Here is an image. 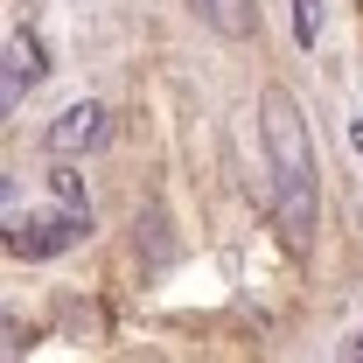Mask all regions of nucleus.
Returning <instances> with one entry per match:
<instances>
[{"instance_id":"f257e3e1","label":"nucleus","mask_w":363,"mask_h":363,"mask_svg":"<svg viewBox=\"0 0 363 363\" xmlns=\"http://www.w3.org/2000/svg\"><path fill=\"white\" fill-rule=\"evenodd\" d=\"M259 126H266V154H272V196H279V224L301 245L315 224V147H308V119L286 91L259 98Z\"/></svg>"},{"instance_id":"f03ea898","label":"nucleus","mask_w":363,"mask_h":363,"mask_svg":"<svg viewBox=\"0 0 363 363\" xmlns=\"http://www.w3.org/2000/svg\"><path fill=\"white\" fill-rule=\"evenodd\" d=\"M91 230V210L84 203H70V210H49V217H7V252L14 259H56V252H70L77 238Z\"/></svg>"},{"instance_id":"7ed1b4c3","label":"nucleus","mask_w":363,"mask_h":363,"mask_svg":"<svg viewBox=\"0 0 363 363\" xmlns=\"http://www.w3.org/2000/svg\"><path fill=\"white\" fill-rule=\"evenodd\" d=\"M98 140H105V105H91V98H84V105H70V112L49 126V154L77 161V154H91Z\"/></svg>"},{"instance_id":"20e7f679","label":"nucleus","mask_w":363,"mask_h":363,"mask_svg":"<svg viewBox=\"0 0 363 363\" xmlns=\"http://www.w3.org/2000/svg\"><path fill=\"white\" fill-rule=\"evenodd\" d=\"M189 7H196L217 35H230V43H238V35H252V0H189Z\"/></svg>"},{"instance_id":"39448f33","label":"nucleus","mask_w":363,"mask_h":363,"mask_svg":"<svg viewBox=\"0 0 363 363\" xmlns=\"http://www.w3.org/2000/svg\"><path fill=\"white\" fill-rule=\"evenodd\" d=\"M35 77H43V49L28 35H14L7 43V105H21V84H35Z\"/></svg>"},{"instance_id":"423d86ee","label":"nucleus","mask_w":363,"mask_h":363,"mask_svg":"<svg viewBox=\"0 0 363 363\" xmlns=\"http://www.w3.org/2000/svg\"><path fill=\"white\" fill-rule=\"evenodd\" d=\"M321 35V0H294V43L308 49Z\"/></svg>"},{"instance_id":"0eeeda50","label":"nucleus","mask_w":363,"mask_h":363,"mask_svg":"<svg viewBox=\"0 0 363 363\" xmlns=\"http://www.w3.org/2000/svg\"><path fill=\"white\" fill-rule=\"evenodd\" d=\"M49 189H56L63 203H84V189H77V175H70V168H56V175H49Z\"/></svg>"},{"instance_id":"6e6552de","label":"nucleus","mask_w":363,"mask_h":363,"mask_svg":"<svg viewBox=\"0 0 363 363\" xmlns=\"http://www.w3.org/2000/svg\"><path fill=\"white\" fill-rule=\"evenodd\" d=\"M28 342H35V335H28V328H21V321L7 315V342H0V350H7V357H21V350H28Z\"/></svg>"},{"instance_id":"1a4fd4ad","label":"nucleus","mask_w":363,"mask_h":363,"mask_svg":"<svg viewBox=\"0 0 363 363\" xmlns=\"http://www.w3.org/2000/svg\"><path fill=\"white\" fill-rule=\"evenodd\" d=\"M350 147H357V154H363V119H357V126H350Z\"/></svg>"},{"instance_id":"9d476101","label":"nucleus","mask_w":363,"mask_h":363,"mask_svg":"<svg viewBox=\"0 0 363 363\" xmlns=\"http://www.w3.org/2000/svg\"><path fill=\"white\" fill-rule=\"evenodd\" d=\"M350 357H363V335H357V342H350Z\"/></svg>"}]
</instances>
